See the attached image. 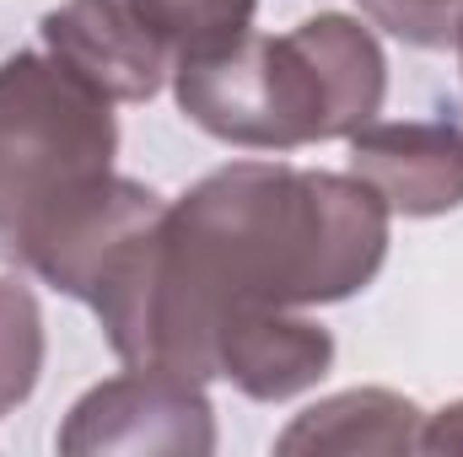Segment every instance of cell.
Returning a JSON list of instances; mask_svg holds the SVG:
<instances>
[{"label":"cell","mask_w":463,"mask_h":457,"mask_svg":"<svg viewBox=\"0 0 463 457\" xmlns=\"http://www.w3.org/2000/svg\"><path fill=\"white\" fill-rule=\"evenodd\" d=\"M118 103L87 87L49 49L0 60V253L114 178Z\"/></svg>","instance_id":"3"},{"label":"cell","mask_w":463,"mask_h":457,"mask_svg":"<svg viewBox=\"0 0 463 457\" xmlns=\"http://www.w3.org/2000/svg\"><path fill=\"white\" fill-rule=\"evenodd\" d=\"M173 98L194 129L242 151H302L345 140L383 114L388 60L377 33L324 11L291 33H242L237 43L178 60Z\"/></svg>","instance_id":"2"},{"label":"cell","mask_w":463,"mask_h":457,"mask_svg":"<svg viewBox=\"0 0 463 457\" xmlns=\"http://www.w3.org/2000/svg\"><path fill=\"white\" fill-rule=\"evenodd\" d=\"M335 366V334L307 312H248L216 340V382L259 404H286L318 387Z\"/></svg>","instance_id":"8"},{"label":"cell","mask_w":463,"mask_h":457,"mask_svg":"<svg viewBox=\"0 0 463 457\" xmlns=\"http://www.w3.org/2000/svg\"><path fill=\"white\" fill-rule=\"evenodd\" d=\"M355 173L404 221H431L463 205V129L453 118H366L345 135Z\"/></svg>","instance_id":"6"},{"label":"cell","mask_w":463,"mask_h":457,"mask_svg":"<svg viewBox=\"0 0 463 457\" xmlns=\"http://www.w3.org/2000/svg\"><path fill=\"white\" fill-rule=\"evenodd\" d=\"M420 409L393 387H350L302 409L280 436L275 452L286 457H355V452H420Z\"/></svg>","instance_id":"9"},{"label":"cell","mask_w":463,"mask_h":457,"mask_svg":"<svg viewBox=\"0 0 463 457\" xmlns=\"http://www.w3.org/2000/svg\"><path fill=\"white\" fill-rule=\"evenodd\" d=\"M420 452H431V457H453V452H463V398L420 420Z\"/></svg>","instance_id":"13"},{"label":"cell","mask_w":463,"mask_h":457,"mask_svg":"<svg viewBox=\"0 0 463 457\" xmlns=\"http://www.w3.org/2000/svg\"><path fill=\"white\" fill-rule=\"evenodd\" d=\"M38 33L43 49L109 103H151L173 81V49L129 11V0H65Z\"/></svg>","instance_id":"7"},{"label":"cell","mask_w":463,"mask_h":457,"mask_svg":"<svg viewBox=\"0 0 463 457\" xmlns=\"http://www.w3.org/2000/svg\"><path fill=\"white\" fill-rule=\"evenodd\" d=\"M167 210V200L135 178H103L98 189H87L81 200H71L60 216H49L16 247V264L33 269L43 285H54L60 296L92 302L103 269L118 253Z\"/></svg>","instance_id":"5"},{"label":"cell","mask_w":463,"mask_h":457,"mask_svg":"<svg viewBox=\"0 0 463 457\" xmlns=\"http://www.w3.org/2000/svg\"><path fill=\"white\" fill-rule=\"evenodd\" d=\"M453 49H458V65H463V33H458V43H453Z\"/></svg>","instance_id":"14"},{"label":"cell","mask_w":463,"mask_h":457,"mask_svg":"<svg viewBox=\"0 0 463 457\" xmlns=\"http://www.w3.org/2000/svg\"><path fill=\"white\" fill-rule=\"evenodd\" d=\"M393 210L355 173L232 162L140 231L92 291L124 366L216 382V340L248 312H307L366 291Z\"/></svg>","instance_id":"1"},{"label":"cell","mask_w":463,"mask_h":457,"mask_svg":"<svg viewBox=\"0 0 463 457\" xmlns=\"http://www.w3.org/2000/svg\"><path fill=\"white\" fill-rule=\"evenodd\" d=\"M43 371V312L22 280H0V415L33 398Z\"/></svg>","instance_id":"11"},{"label":"cell","mask_w":463,"mask_h":457,"mask_svg":"<svg viewBox=\"0 0 463 457\" xmlns=\"http://www.w3.org/2000/svg\"><path fill=\"white\" fill-rule=\"evenodd\" d=\"M361 11L410 49H453L463 33V0H361Z\"/></svg>","instance_id":"12"},{"label":"cell","mask_w":463,"mask_h":457,"mask_svg":"<svg viewBox=\"0 0 463 457\" xmlns=\"http://www.w3.org/2000/svg\"><path fill=\"white\" fill-rule=\"evenodd\" d=\"M129 11L173 49V65H178V60H200L237 43L253 27L259 0H129Z\"/></svg>","instance_id":"10"},{"label":"cell","mask_w":463,"mask_h":457,"mask_svg":"<svg viewBox=\"0 0 463 457\" xmlns=\"http://www.w3.org/2000/svg\"><path fill=\"white\" fill-rule=\"evenodd\" d=\"M54 447L65 457H211L216 409L205 398V382L156 366H129L71 404Z\"/></svg>","instance_id":"4"}]
</instances>
